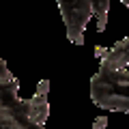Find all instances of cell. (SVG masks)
Wrapping results in <instances>:
<instances>
[{
  "label": "cell",
  "mask_w": 129,
  "mask_h": 129,
  "mask_svg": "<svg viewBox=\"0 0 129 129\" xmlns=\"http://www.w3.org/2000/svg\"><path fill=\"white\" fill-rule=\"evenodd\" d=\"M106 125H108L106 118H97V120H95V127H92V129H103Z\"/></svg>",
  "instance_id": "obj_3"
},
{
  "label": "cell",
  "mask_w": 129,
  "mask_h": 129,
  "mask_svg": "<svg viewBox=\"0 0 129 129\" xmlns=\"http://www.w3.org/2000/svg\"><path fill=\"white\" fill-rule=\"evenodd\" d=\"M37 92L39 95H47V82H41V86L37 88Z\"/></svg>",
  "instance_id": "obj_4"
},
{
  "label": "cell",
  "mask_w": 129,
  "mask_h": 129,
  "mask_svg": "<svg viewBox=\"0 0 129 129\" xmlns=\"http://www.w3.org/2000/svg\"><path fill=\"white\" fill-rule=\"evenodd\" d=\"M28 114H30V120L37 125H43V120L47 118V114H50V103H47L45 95H35L28 101Z\"/></svg>",
  "instance_id": "obj_2"
},
{
  "label": "cell",
  "mask_w": 129,
  "mask_h": 129,
  "mask_svg": "<svg viewBox=\"0 0 129 129\" xmlns=\"http://www.w3.org/2000/svg\"><path fill=\"white\" fill-rule=\"evenodd\" d=\"M60 13L64 17V26H67V35L73 43L84 41V30L86 24L92 15V0H58Z\"/></svg>",
  "instance_id": "obj_1"
}]
</instances>
